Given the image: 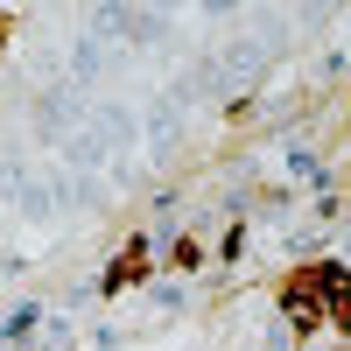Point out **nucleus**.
Returning <instances> with one entry per match:
<instances>
[{"label": "nucleus", "instance_id": "1", "mask_svg": "<svg viewBox=\"0 0 351 351\" xmlns=\"http://www.w3.org/2000/svg\"><path fill=\"white\" fill-rule=\"evenodd\" d=\"M183 120H190V112L176 106L169 92H162L148 112H141V148H148V162H155V169H169V162H176V148H183Z\"/></svg>", "mask_w": 351, "mask_h": 351}, {"label": "nucleus", "instance_id": "2", "mask_svg": "<svg viewBox=\"0 0 351 351\" xmlns=\"http://www.w3.org/2000/svg\"><path fill=\"white\" fill-rule=\"evenodd\" d=\"M92 112H84V99H77V84H49L43 92V106H36V127H43V141H64V134H77Z\"/></svg>", "mask_w": 351, "mask_h": 351}, {"label": "nucleus", "instance_id": "3", "mask_svg": "<svg viewBox=\"0 0 351 351\" xmlns=\"http://www.w3.org/2000/svg\"><path fill=\"white\" fill-rule=\"evenodd\" d=\"M267 64H274V43H267V36H239V43H225V56H218V71H225L232 92H246Z\"/></svg>", "mask_w": 351, "mask_h": 351}, {"label": "nucleus", "instance_id": "4", "mask_svg": "<svg viewBox=\"0 0 351 351\" xmlns=\"http://www.w3.org/2000/svg\"><path fill=\"white\" fill-rule=\"evenodd\" d=\"M112 64H120V49H112L106 36H92V28H84V36L71 43V84H77V92H84V84H99Z\"/></svg>", "mask_w": 351, "mask_h": 351}, {"label": "nucleus", "instance_id": "5", "mask_svg": "<svg viewBox=\"0 0 351 351\" xmlns=\"http://www.w3.org/2000/svg\"><path fill=\"white\" fill-rule=\"evenodd\" d=\"M28 183H36V176H28V162H0V204H8V211H21V197H28Z\"/></svg>", "mask_w": 351, "mask_h": 351}, {"label": "nucleus", "instance_id": "6", "mask_svg": "<svg viewBox=\"0 0 351 351\" xmlns=\"http://www.w3.org/2000/svg\"><path fill=\"white\" fill-rule=\"evenodd\" d=\"M330 316L351 330V274H337V267H330Z\"/></svg>", "mask_w": 351, "mask_h": 351}, {"label": "nucleus", "instance_id": "7", "mask_svg": "<svg viewBox=\"0 0 351 351\" xmlns=\"http://www.w3.org/2000/svg\"><path fill=\"white\" fill-rule=\"evenodd\" d=\"M28 330H43V302H21V309L8 316V330H0V337H28Z\"/></svg>", "mask_w": 351, "mask_h": 351}, {"label": "nucleus", "instance_id": "8", "mask_svg": "<svg viewBox=\"0 0 351 351\" xmlns=\"http://www.w3.org/2000/svg\"><path fill=\"white\" fill-rule=\"evenodd\" d=\"M267 351H295V324H288V316L267 324Z\"/></svg>", "mask_w": 351, "mask_h": 351}, {"label": "nucleus", "instance_id": "9", "mask_svg": "<svg viewBox=\"0 0 351 351\" xmlns=\"http://www.w3.org/2000/svg\"><path fill=\"white\" fill-rule=\"evenodd\" d=\"M155 309H183V281H155Z\"/></svg>", "mask_w": 351, "mask_h": 351}, {"label": "nucleus", "instance_id": "10", "mask_svg": "<svg viewBox=\"0 0 351 351\" xmlns=\"http://www.w3.org/2000/svg\"><path fill=\"white\" fill-rule=\"evenodd\" d=\"M344 260H351V225H344Z\"/></svg>", "mask_w": 351, "mask_h": 351}]
</instances>
